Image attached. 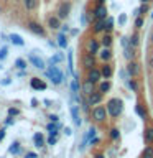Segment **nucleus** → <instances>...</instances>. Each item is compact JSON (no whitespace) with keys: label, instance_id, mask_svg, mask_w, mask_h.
Listing matches in <instances>:
<instances>
[{"label":"nucleus","instance_id":"nucleus-9","mask_svg":"<svg viewBox=\"0 0 153 158\" xmlns=\"http://www.w3.org/2000/svg\"><path fill=\"white\" fill-rule=\"evenodd\" d=\"M94 18L96 20H104V18H107V8H105V5H99V7H96V10H94Z\"/></svg>","mask_w":153,"mask_h":158},{"label":"nucleus","instance_id":"nucleus-53","mask_svg":"<svg viewBox=\"0 0 153 158\" xmlns=\"http://www.w3.org/2000/svg\"><path fill=\"white\" fill-rule=\"evenodd\" d=\"M148 2H150V0H142V3H148Z\"/></svg>","mask_w":153,"mask_h":158},{"label":"nucleus","instance_id":"nucleus-1","mask_svg":"<svg viewBox=\"0 0 153 158\" xmlns=\"http://www.w3.org/2000/svg\"><path fill=\"white\" fill-rule=\"evenodd\" d=\"M107 114L110 117H118L122 114V109H123V102H122V99H117V97H114L110 99V101L107 102Z\"/></svg>","mask_w":153,"mask_h":158},{"label":"nucleus","instance_id":"nucleus-27","mask_svg":"<svg viewBox=\"0 0 153 158\" xmlns=\"http://www.w3.org/2000/svg\"><path fill=\"white\" fill-rule=\"evenodd\" d=\"M58 46L63 48V49L68 48V38H66V35H64V33H59L58 35Z\"/></svg>","mask_w":153,"mask_h":158},{"label":"nucleus","instance_id":"nucleus-32","mask_svg":"<svg viewBox=\"0 0 153 158\" xmlns=\"http://www.w3.org/2000/svg\"><path fill=\"white\" fill-rule=\"evenodd\" d=\"M109 137H110L112 140H118V137H120L118 128H110V130H109Z\"/></svg>","mask_w":153,"mask_h":158},{"label":"nucleus","instance_id":"nucleus-30","mask_svg":"<svg viewBox=\"0 0 153 158\" xmlns=\"http://www.w3.org/2000/svg\"><path fill=\"white\" fill-rule=\"evenodd\" d=\"M135 112H137L142 118H145V117H147V110H145V107H143L142 104H137V106H135Z\"/></svg>","mask_w":153,"mask_h":158},{"label":"nucleus","instance_id":"nucleus-49","mask_svg":"<svg viewBox=\"0 0 153 158\" xmlns=\"http://www.w3.org/2000/svg\"><path fill=\"white\" fill-rule=\"evenodd\" d=\"M2 84H3V86H8V84H10V79H3Z\"/></svg>","mask_w":153,"mask_h":158},{"label":"nucleus","instance_id":"nucleus-40","mask_svg":"<svg viewBox=\"0 0 153 158\" xmlns=\"http://www.w3.org/2000/svg\"><path fill=\"white\" fill-rule=\"evenodd\" d=\"M143 23H145V22H143L142 15H140V17H137V20H135V27H137V28H142V27H143Z\"/></svg>","mask_w":153,"mask_h":158},{"label":"nucleus","instance_id":"nucleus-3","mask_svg":"<svg viewBox=\"0 0 153 158\" xmlns=\"http://www.w3.org/2000/svg\"><path fill=\"white\" fill-rule=\"evenodd\" d=\"M91 115H92V118H94L96 122H104V120L107 118L109 114H107V109H105V107H104V106H99V104H97V106L92 109Z\"/></svg>","mask_w":153,"mask_h":158},{"label":"nucleus","instance_id":"nucleus-50","mask_svg":"<svg viewBox=\"0 0 153 158\" xmlns=\"http://www.w3.org/2000/svg\"><path fill=\"white\" fill-rule=\"evenodd\" d=\"M61 27H63V33H66L68 30H69V28H68V25H61Z\"/></svg>","mask_w":153,"mask_h":158},{"label":"nucleus","instance_id":"nucleus-12","mask_svg":"<svg viewBox=\"0 0 153 158\" xmlns=\"http://www.w3.org/2000/svg\"><path fill=\"white\" fill-rule=\"evenodd\" d=\"M87 51L96 56V54L99 53V40H94V38L89 40L87 41Z\"/></svg>","mask_w":153,"mask_h":158},{"label":"nucleus","instance_id":"nucleus-45","mask_svg":"<svg viewBox=\"0 0 153 158\" xmlns=\"http://www.w3.org/2000/svg\"><path fill=\"white\" fill-rule=\"evenodd\" d=\"M125 20H127V17H125V15H120V18H118V22H120V23L123 25V23H125Z\"/></svg>","mask_w":153,"mask_h":158},{"label":"nucleus","instance_id":"nucleus-29","mask_svg":"<svg viewBox=\"0 0 153 158\" xmlns=\"http://www.w3.org/2000/svg\"><path fill=\"white\" fill-rule=\"evenodd\" d=\"M142 158H153V147L151 145L145 147V150L142 152Z\"/></svg>","mask_w":153,"mask_h":158},{"label":"nucleus","instance_id":"nucleus-5","mask_svg":"<svg viewBox=\"0 0 153 158\" xmlns=\"http://www.w3.org/2000/svg\"><path fill=\"white\" fill-rule=\"evenodd\" d=\"M27 27H28L30 31L35 33V35H38V36H46V31H44V28H43L39 23H36V22H28Z\"/></svg>","mask_w":153,"mask_h":158},{"label":"nucleus","instance_id":"nucleus-31","mask_svg":"<svg viewBox=\"0 0 153 158\" xmlns=\"http://www.w3.org/2000/svg\"><path fill=\"white\" fill-rule=\"evenodd\" d=\"M138 43H140V36H138V33H133L130 36V46L132 48H137Z\"/></svg>","mask_w":153,"mask_h":158},{"label":"nucleus","instance_id":"nucleus-25","mask_svg":"<svg viewBox=\"0 0 153 158\" xmlns=\"http://www.w3.org/2000/svg\"><path fill=\"white\" fill-rule=\"evenodd\" d=\"M46 128H48L49 135H58V130L61 128V125H59L58 122H51V123H48V125H46Z\"/></svg>","mask_w":153,"mask_h":158},{"label":"nucleus","instance_id":"nucleus-17","mask_svg":"<svg viewBox=\"0 0 153 158\" xmlns=\"http://www.w3.org/2000/svg\"><path fill=\"white\" fill-rule=\"evenodd\" d=\"M101 73H102V77L104 79H110L112 77V66H110V64H109V63H105V64H104V66L101 68Z\"/></svg>","mask_w":153,"mask_h":158},{"label":"nucleus","instance_id":"nucleus-22","mask_svg":"<svg viewBox=\"0 0 153 158\" xmlns=\"http://www.w3.org/2000/svg\"><path fill=\"white\" fill-rule=\"evenodd\" d=\"M8 40H10V41H12L13 44H17V46H23V44H25L23 38L20 36V35H17V33H12V35L8 36Z\"/></svg>","mask_w":153,"mask_h":158},{"label":"nucleus","instance_id":"nucleus-24","mask_svg":"<svg viewBox=\"0 0 153 158\" xmlns=\"http://www.w3.org/2000/svg\"><path fill=\"white\" fill-rule=\"evenodd\" d=\"M112 41H114V40H112V35H110V33H105V35L102 36V40H101V44H102L104 48H110V46H112Z\"/></svg>","mask_w":153,"mask_h":158},{"label":"nucleus","instance_id":"nucleus-26","mask_svg":"<svg viewBox=\"0 0 153 158\" xmlns=\"http://www.w3.org/2000/svg\"><path fill=\"white\" fill-rule=\"evenodd\" d=\"M110 87H112V84L109 82L107 79H105V81H101V82H99V92H102V94L109 92V91H110Z\"/></svg>","mask_w":153,"mask_h":158},{"label":"nucleus","instance_id":"nucleus-13","mask_svg":"<svg viewBox=\"0 0 153 158\" xmlns=\"http://www.w3.org/2000/svg\"><path fill=\"white\" fill-rule=\"evenodd\" d=\"M48 27L51 30H58L61 27V18H59L58 15H51V17L48 18Z\"/></svg>","mask_w":153,"mask_h":158},{"label":"nucleus","instance_id":"nucleus-37","mask_svg":"<svg viewBox=\"0 0 153 158\" xmlns=\"http://www.w3.org/2000/svg\"><path fill=\"white\" fill-rule=\"evenodd\" d=\"M7 53H8V48H7V46H2V48H0V61L7 58Z\"/></svg>","mask_w":153,"mask_h":158},{"label":"nucleus","instance_id":"nucleus-54","mask_svg":"<svg viewBox=\"0 0 153 158\" xmlns=\"http://www.w3.org/2000/svg\"><path fill=\"white\" fill-rule=\"evenodd\" d=\"M13 2H22V0H13Z\"/></svg>","mask_w":153,"mask_h":158},{"label":"nucleus","instance_id":"nucleus-43","mask_svg":"<svg viewBox=\"0 0 153 158\" xmlns=\"http://www.w3.org/2000/svg\"><path fill=\"white\" fill-rule=\"evenodd\" d=\"M68 59H69V69H71V71H72V54H71V53H69Z\"/></svg>","mask_w":153,"mask_h":158},{"label":"nucleus","instance_id":"nucleus-38","mask_svg":"<svg viewBox=\"0 0 153 158\" xmlns=\"http://www.w3.org/2000/svg\"><path fill=\"white\" fill-rule=\"evenodd\" d=\"M71 89H72V92H74V94H77V92H79V82H77V79H74V81L71 82Z\"/></svg>","mask_w":153,"mask_h":158},{"label":"nucleus","instance_id":"nucleus-15","mask_svg":"<svg viewBox=\"0 0 153 158\" xmlns=\"http://www.w3.org/2000/svg\"><path fill=\"white\" fill-rule=\"evenodd\" d=\"M99 58L102 59L104 63H109L112 59V51H110V48H104L99 51Z\"/></svg>","mask_w":153,"mask_h":158},{"label":"nucleus","instance_id":"nucleus-2","mask_svg":"<svg viewBox=\"0 0 153 158\" xmlns=\"http://www.w3.org/2000/svg\"><path fill=\"white\" fill-rule=\"evenodd\" d=\"M46 76H48V79H51L53 84H61L64 79V74L61 73V69L56 64H49V68L46 69Z\"/></svg>","mask_w":153,"mask_h":158},{"label":"nucleus","instance_id":"nucleus-33","mask_svg":"<svg viewBox=\"0 0 153 158\" xmlns=\"http://www.w3.org/2000/svg\"><path fill=\"white\" fill-rule=\"evenodd\" d=\"M8 152H10V153H13V155L20 153V143H18V142L12 143V145H10V148H8Z\"/></svg>","mask_w":153,"mask_h":158},{"label":"nucleus","instance_id":"nucleus-51","mask_svg":"<svg viewBox=\"0 0 153 158\" xmlns=\"http://www.w3.org/2000/svg\"><path fill=\"white\" fill-rule=\"evenodd\" d=\"M150 43H151V44H153V31H151V33H150Z\"/></svg>","mask_w":153,"mask_h":158},{"label":"nucleus","instance_id":"nucleus-44","mask_svg":"<svg viewBox=\"0 0 153 158\" xmlns=\"http://www.w3.org/2000/svg\"><path fill=\"white\" fill-rule=\"evenodd\" d=\"M25 158H36V153L30 152V153H27V156H25Z\"/></svg>","mask_w":153,"mask_h":158},{"label":"nucleus","instance_id":"nucleus-36","mask_svg":"<svg viewBox=\"0 0 153 158\" xmlns=\"http://www.w3.org/2000/svg\"><path fill=\"white\" fill-rule=\"evenodd\" d=\"M128 87L132 89V91H138V84L135 79H128Z\"/></svg>","mask_w":153,"mask_h":158},{"label":"nucleus","instance_id":"nucleus-41","mask_svg":"<svg viewBox=\"0 0 153 158\" xmlns=\"http://www.w3.org/2000/svg\"><path fill=\"white\" fill-rule=\"evenodd\" d=\"M18 114H20V110H18V109H15V107H10V109H8V115H10V117H13V115H18Z\"/></svg>","mask_w":153,"mask_h":158},{"label":"nucleus","instance_id":"nucleus-11","mask_svg":"<svg viewBox=\"0 0 153 158\" xmlns=\"http://www.w3.org/2000/svg\"><path fill=\"white\" fill-rule=\"evenodd\" d=\"M127 71H128V74H130L132 77L138 76V74H140V64L135 63V61H130V63H128V66H127Z\"/></svg>","mask_w":153,"mask_h":158},{"label":"nucleus","instance_id":"nucleus-20","mask_svg":"<svg viewBox=\"0 0 153 158\" xmlns=\"http://www.w3.org/2000/svg\"><path fill=\"white\" fill-rule=\"evenodd\" d=\"M94 86H96V84H94L92 81H89V79H87V81L82 84V92L86 94V96H89L91 92H94V91H96V89H94Z\"/></svg>","mask_w":153,"mask_h":158},{"label":"nucleus","instance_id":"nucleus-19","mask_svg":"<svg viewBox=\"0 0 153 158\" xmlns=\"http://www.w3.org/2000/svg\"><path fill=\"white\" fill-rule=\"evenodd\" d=\"M22 2H23V7L27 12H33L38 7V0H22Z\"/></svg>","mask_w":153,"mask_h":158},{"label":"nucleus","instance_id":"nucleus-34","mask_svg":"<svg viewBox=\"0 0 153 158\" xmlns=\"http://www.w3.org/2000/svg\"><path fill=\"white\" fill-rule=\"evenodd\" d=\"M15 66H17L18 69H25V68H27V61L22 59V58H18L17 61H15Z\"/></svg>","mask_w":153,"mask_h":158},{"label":"nucleus","instance_id":"nucleus-23","mask_svg":"<svg viewBox=\"0 0 153 158\" xmlns=\"http://www.w3.org/2000/svg\"><path fill=\"white\" fill-rule=\"evenodd\" d=\"M33 142H35V147H36V148L44 147V137H43V133H35V135H33Z\"/></svg>","mask_w":153,"mask_h":158},{"label":"nucleus","instance_id":"nucleus-14","mask_svg":"<svg viewBox=\"0 0 153 158\" xmlns=\"http://www.w3.org/2000/svg\"><path fill=\"white\" fill-rule=\"evenodd\" d=\"M143 138H145L147 145H153V125H148L143 132Z\"/></svg>","mask_w":153,"mask_h":158},{"label":"nucleus","instance_id":"nucleus-47","mask_svg":"<svg viewBox=\"0 0 153 158\" xmlns=\"http://www.w3.org/2000/svg\"><path fill=\"white\" fill-rule=\"evenodd\" d=\"M49 118H51V122H58V120H59L58 115H49Z\"/></svg>","mask_w":153,"mask_h":158},{"label":"nucleus","instance_id":"nucleus-46","mask_svg":"<svg viewBox=\"0 0 153 158\" xmlns=\"http://www.w3.org/2000/svg\"><path fill=\"white\" fill-rule=\"evenodd\" d=\"M5 137V128H0V140H3Z\"/></svg>","mask_w":153,"mask_h":158},{"label":"nucleus","instance_id":"nucleus-10","mask_svg":"<svg viewBox=\"0 0 153 158\" xmlns=\"http://www.w3.org/2000/svg\"><path fill=\"white\" fill-rule=\"evenodd\" d=\"M28 61L31 63L36 69H44V61L41 58H38L36 54H28Z\"/></svg>","mask_w":153,"mask_h":158},{"label":"nucleus","instance_id":"nucleus-42","mask_svg":"<svg viewBox=\"0 0 153 158\" xmlns=\"http://www.w3.org/2000/svg\"><path fill=\"white\" fill-rule=\"evenodd\" d=\"M56 143V135H49L48 138V145H54Z\"/></svg>","mask_w":153,"mask_h":158},{"label":"nucleus","instance_id":"nucleus-21","mask_svg":"<svg viewBox=\"0 0 153 158\" xmlns=\"http://www.w3.org/2000/svg\"><path fill=\"white\" fill-rule=\"evenodd\" d=\"M71 115H72V120H74V123H76V125L79 127V125H81V115H79V109L76 107V106H72L71 107Z\"/></svg>","mask_w":153,"mask_h":158},{"label":"nucleus","instance_id":"nucleus-52","mask_svg":"<svg viewBox=\"0 0 153 158\" xmlns=\"http://www.w3.org/2000/svg\"><path fill=\"white\" fill-rule=\"evenodd\" d=\"M94 158H105V156H104V155H96Z\"/></svg>","mask_w":153,"mask_h":158},{"label":"nucleus","instance_id":"nucleus-16","mask_svg":"<svg viewBox=\"0 0 153 158\" xmlns=\"http://www.w3.org/2000/svg\"><path fill=\"white\" fill-rule=\"evenodd\" d=\"M104 30H105V18L104 20H96L94 25H92V31L94 33H101V31H104Z\"/></svg>","mask_w":153,"mask_h":158},{"label":"nucleus","instance_id":"nucleus-8","mask_svg":"<svg viewBox=\"0 0 153 158\" xmlns=\"http://www.w3.org/2000/svg\"><path fill=\"white\" fill-rule=\"evenodd\" d=\"M82 64H84V68H87V69H91V68L96 66V58H94V54H91L87 51L82 56Z\"/></svg>","mask_w":153,"mask_h":158},{"label":"nucleus","instance_id":"nucleus-35","mask_svg":"<svg viewBox=\"0 0 153 158\" xmlns=\"http://www.w3.org/2000/svg\"><path fill=\"white\" fill-rule=\"evenodd\" d=\"M148 10H150V5H148V3H142V5H140V8H138V15L147 13Z\"/></svg>","mask_w":153,"mask_h":158},{"label":"nucleus","instance_id":"nucleus-7","mask_svg":"<svg viewBox=\"0 0 153 158\" xmlns=\"http://www.w3.org/2000/svg\"><path fill=\"white\" fill-rule=\"evenodd\" d=\"M102 96H104V94H102V92H99V91L91 92V94L87 96V102H89V106H97V104H101Z\"/></svg>","mask_w":153,"mask_h":158},{"label":"nucleus","instance_id":"nucleus-48","mask_svg":"<svg viewBox=\"0 0 153 158\" xmlns=\"http://www.w3.org/2000/svg\"><path fill=\"white\" fill-rule=\"evenodd\" d=\"M104 2H105V0H96V7H99V5H104Z\"/></svg>","mask_w":153,"mask_h":158},{"label":"nucleus","instance_id":"nucleus-4","mask_svg":"<svg viewBox=\"0 0 153 158\" xmlns=\"http://www.w3.org/2000/svg\"><path fill=\"white\" fill-rule=\"evenodd\" d=\"M71 2L69 0H64V2H61L59 3V7H58V10H56V15L61 20H66L68 17H69V12H71Z\"/></svg>","mask_w":153,"mask_h":158},{"label":"nucleus","instance_id":"nucleus-28","mask_svg":"<svg viewBox=\"0 0 153 158\" xmlns=\"http://www.w3.org/2000/svg\"><path fill=\"white\" fill-rule=\"evenodd\" d=\"M114 23H115L114 17L105 18V30H104V31H105V33H112V30H114Z\"/></svg>","mask_w":153,"mask_h":158},{"label":"nucleus","instance_id":"nucleus-18","mask_svg":"<svg viewBox=\"0 0 153 158\" xmlns=\"http://www.w3.org/2000/svg\"><path fill=\"white\" fill-rule=\"evenodd\" d=\"M30 84H31L33 89H38V91H44V89H46V84H44L41 79H38V77H33Z\"/></svg>","mask_w":153,"mask_h":158},{"label":"nucleus","instance_id":"nucleus-6","mask_svg":"<svg viewBox=\"0 0 153 158\" xmlns=\"http://www.w3.org/2000/svg\"><path fill=\"white\" fill-rule=\"evenodd\" d=\"M87 79H89V81H92L94 84L101 82V79H102L101 69H99V68H91V69H89V73H87Z\"/></svg>","mask_w":153,"mask_h":158},{"label":"nucleus","instance_id":"nucleus-39","mask_svg":"<svg viewBox=\"0 0 153 158\" xmlns=\"http://www.w3.org/2000/svg\"><path fill=\"white\" fill-rule=\"evenodd\" d=\"M63 59V56L61 54H56V56H53L51 59H49V64H56V63H59Z\"/></svg>","mask_w":153,"mask_h":158}]
</instances>
